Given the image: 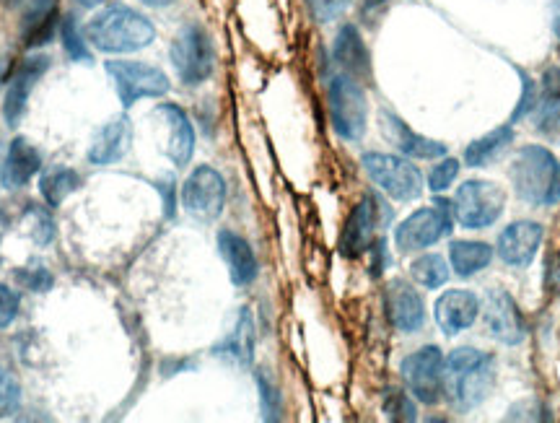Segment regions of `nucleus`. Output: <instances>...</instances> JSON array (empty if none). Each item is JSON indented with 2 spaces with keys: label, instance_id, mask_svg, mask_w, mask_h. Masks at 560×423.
Wrapping results in <instances>:
<instances>
[{
  "label": "nucleus",
  "instance_id": "f257e3e1",
  "mask_svg": "<svg viewBox=\"0 0 560 423\" xmlns=\"http://www.w3.org/2000/svg\"><path fill=\"white\" fill-rule=\"evenodd\" d=\"M496 382L493 356L478 348L462 346L444 359V377H441V395L457 408L472 411L485 403Z\"/></svg>",
  "mask_w": 560,
  "mask_h": 423
},
{
  "label": "nucleus",
  "instance_id": "f03ea898",
  "mask_svg": "<svg viewBox=\"0 0 560 423\" xmlns=\"http://www.w3.org/2000/svg\"><path fill=\"white\" fill-rule=\"evenodd\" d=\"M86 39L99 52L125 55V52H138L151 45L156 39V26L135 8L125 3H112L86 24Z\"/></svg>",
  "mask_w": 560,
  "mask_h": 423
},
{
  "label": "nucleus",
  "instance_id": "7ed1b4c3",
  "mask_svg": "<svg viewBox=\"0 0 560 423\" xmlns=\"http://www.w3.org/2000/svg\"><path fill=\"white\" fill-rule=\"evenodd\" d=\"M511 185L532 206L560 203V161L545 146H524L511 161Z\"/></svg>",
  "mask_w": 560,
  "mask_h": 423
},
{
  "label": "nucleus",
  "instance_id": "20e7f679",
  "mask_svg": "<svg viewBox=\"0 0 560 423\" xmlns=\"http://www.w3.org/2000/svg\"><path fill=\"white\" fill-rule=\"evenodd\" d=\"M174 71L185 86H203L216 68V52L210 34L200 24H187L177 32L169 50Z\"/></svg>",
  "mask_w": 560,
  "mask_h": 423
},
{
  "label": "nucleus",
  "instance_id": "39448f33",
  "mask_svg": "<svg viewBox=\"0 0 560 423\" xmlns=\"http://www.w3.org/2000/svg\"><path fill=\"white\" fill-rule=\"evenodd\" d=\"M330 97V120L335 133L343 141H361L366 133V120H369V104H366V91L356 78L335 76L327 89Z\"/></svg>",
  "mask_w": 560,
  "mask_h": 423
},
{
  "label": "nucleus",
  "instance_id": "423d86ee",
  "mask_svg": "<svg viewBox=\"0 0 560 423\" xmlns=\"http://www.w3.org/2000/svg\"><path fill=\"white\" fill-rule=\"evenodd\" d=\"M361 164L371 177V182L379 190H384L392 200L410 203V200H418L420 193H423V174L408 159L371 151V154H363Z\"/></svg>",
  "mask_w": 560,
  "mask_h": 423
},
{
  "label": "nucleus",
  "instance_id": "0eeeda50",
  "mask_svg": "<svg viewBox=\"0 0 560 423\" xmlns=\"http://www.w3.org/2000/svg\"><path fill=\"white\" fill-rule=\"evenodd\" d=\"M506 206L503 187L490 180H470L459 185L452 200V213L465 229H488L501 218Z\"/></svg>",
  "mask_w": 560,
  "mask_h": 423
},
{
  "label": "nucleus",
  "instance_id": "6e6552de",
  "mask_svg": "<svg viewBox=\"0 0 560 423\" xmlns=\"http://www.w3.org/2000/svg\"><path fill=\"white\" fill-rule=\"evenodd\" d=\"M107 73L115 81L122 107L130 109L140 99H161L169 94V78L161 68L138 60H107Z\"/></svg>",
  "mask_w": 560,
  "mask_h": 423
},
{
  "label": "nucleus",
  "instance_id": "1a4fd4ad",
  "mask_svg": "<svg viewBox=\"0 0 560 423\" xmlns=\"http://www.w3.org/2000/svg\"><path fill=\"white\" fill-rule=\"evenodd\" d=\"M452 231V216H449V203L436 200L431 208H420L410 213L395 231V247L400 252L426 250L439 239H444Z\"/></svg>",
  "mask_w": 560,
  "mask_h": 423
},
{
  "label": "nucleus",
  "instance_id": "9d476101",
  "mask_svg": "<svg viewBox=\"0 0 560 423\" xmlns=\"http://www.w3.org/2000/svg\"><path fill=\"white\" fill-rule=\"evenodd\" d=\"M182 206L198 221H216L226 206V180L221 172L208 164L192 169L182 185Z\"/></svg>",
  "mask_w": 560,
  "mask_h": 423
},
{
  "label": "nucleus",
  "instance_id": "9b49d317",
  "mask_svg": "<svg viewBox=\"0 0 560 423\" xmlns=\"http://www.w3.org/2000/svg\"><path fill=\"white\" fill-rule=\"evenodd\" d=\"M400 374L408 385L410 395L420 403L433 405L441 398V377H444V353L439 346H423L405 356Z\"/></svg>",
  "mask_w": 560,
  "mask_h": 423
},
{
  "label": "nucleus",
  "instance_id": "f8f14e48",
  "mask_svg": "<svg viewBox=\"0 0 560 423\" xmlns=\"http://www.w3.org/2000/svg\"><path fill=\"white\" fill-rule=\"evenodd\" d=\"M483 322L490 338L501 340L506 346H519L527 338V325L516 307L514 296L503 289H490L480 302Z\"/></svg>",
  "mask_w": 560,
  "mask_h": 423
},
{
  "label": "nucleus",
  "instance_id": "ddd939ff",
  "mask_svg": "<svg viewBox=\"0 0 560 423\" xmlns=\"http://www.w3.org/2000/svg\"><path fill=\"white\" fill-rule=\"evenodd\" d=\"M47 68H50V58L47 55H32L26 58L24 63L16 68V73L8 81L6 99H3V117H6L8 125H19V120L24 117L26 104L32 97L34 86L39 84V78L45 76Z\"/></svg>",
  "mask_w": 560,
  "mask_h": 423
},
{
  "label": "nucleus",
  "instance_id": "4468645a",
  "mask_svg": "<svg viewBox=\"0 0 560 423\" xmlns=\"http://www.w3.org/2000/svg\"><path fill=\"white\" fill-rule=\"evenodd\" d=\"M379 211H382V203H379L374 195H366V198L350 211L348 221H345L343 226V234H340V255L358 257L366 250H371L374 231L376 226H379Z\"/></svg>",
  "mask_w": 560,
  "mask_h": 423
},
{
  "label": "nucleus",
  "instance_id": "2eb2a0df",
  "mask_svg": "<svg viewBox=\"0 0 560 423\" xmlns=\"http://www.w3.org/2000/svg\"><path fill=\"white\" fill-rule=\"evenodd\" d=\"M545 229L537 221H514L498 237V255L511 268H527L537 257Z\"/></svg>",
  "mask_w": 560,
  "mask_h": 423
},
{
  "label": "nucleus",
  "instance_id": "dca6fc26",
  "mask_svg": "<svg viewBox=\"0 0 560 423\" xmlns=\"http://www.w3.org/2000/svg\"><path fill=\"white\" fill-rule=\"evenodd\" d=\"M384 307L392 327L400 333H418L426 325V304L418 291L405 281H392L384 291Z\"/></svg>",
  "mask_w": 560,
  "mask_h": 423
},
{
  "label": "nucleus",
  "instance_id": "f3484780",
  "mask_svg": "<svg viewBox=\"0 0 560 423\" xmlns=\"http://www.w3.org/2000/svg\"><path fill=\"white\" fill-rule=\"evenodd\" d=\"M156 115L161 117L166 128V146L164 154L174 161V167H187L195 154V128L190 117L179 104H159Z\"/></svg>",
  "mask_w": 560,
  "mask_h": 423
},
{
  "label": "nucleus",
  "instance_id": "a211bd4d",
  "mask_svg": "<svg viewBox=\"0 0 560 423\" xmlns=\"http://www.w3.org/2000/svg\"><path fill=\"white\" fill-rule=\"evenodd\" d=\"M213 356L239 369H249L255 361V317L247 307L239 309L234 325L216 346H213Z\"/></svg>",
  "mask_w": 560,
  "mask_h": 423
},
{
  "label": "nucleus",
  "instance_id": "6ab92c4d",
  "mask_svg": "<svg viewBox=\"0 0 560 423\" xmlns=\"http://www.w3.org/2000/svg\"><path fill=\"white\" fill-rule=\"evenodd\" d=\"M433 315H436V322L444 330V335L454 338V335L465 333L467 327L475 325L480 315V299L472 291H444L436 307H433Z\"/></svg>",
  "mask_w": 560,
  "mask_h": 423
},
{
  "label": "nucleus",
  "instance_id": "aec40b11",
  "mask_svg": "<svg viewBox=\"0 0 560 423\" xmlns=\"http://www.w3.org/2000/svg\"><path fill=\"white\" fill-rule=\"evenodd\" d=\"M130 141H133V125H130V120L128 117H115V120H109L107 125L96 130L86 159L94 167H109V164H115V161H120L122 156L128 154Z\"/></svg>",
  "mask_w": 560,
  "mask_h": 423
},
{
  "label": "nucleus",
  "instance_id": "412c9836",
  "mask_svg": "<svg viewBox=\"0 0 560 423\" xmlns=\"http://www.w3.org/2000/svg\"><path fill=\"white\" fill-rule=\"evenodd\" d=\"M42 172V154L32 141H26L24 135H16L6 151V161H3V172L0 180L8 190H19Z\"/></svg>",
  "mask_w": 560,
  "mask_h": 423
},
{
  "label": "nucleus",
  "instance_id": "4be33fe9",
  "mask_svg": "<svg viewBox=\"0 0 560 423\" xmlns=\"http://www.w3.org/2000/svg\"><path fill=\"white\" fill-rule=\"evenodd\" d=\"M218 252H221L223 263L229 268V276L234 286H249L260 273L257 265L255 250L249 247L247 239L242 234H236L231 229L218 231Z\"/></svg>",
  "mask_w": 560,
  "mask_h": 423
},
{
  "label": "nucleus",
  "instance_id": "5701e85b",
  "mask_svg": "<svg viewBox=\"0 0 560 423\" xmlns=\"http://www.w3.org/2000/svg\"><path fill=\"white\" fill-rule=\"evenodd\" d=\"M332 55H335V63L343 68L345 76L356 78V81H369L371 78L369 47L363 42L356 24L340 26L338 37H335V47H332Z\"/></svg>",
  "mask_w": 560,
  "mask_h": 423
},
{
  "label": "nucleus",
  "instance_id": "b1692460",
  "mask_svg": "<svg viewBox=\"0 0 560 423\" xmlns=\"http://www.w3.org/2000/svg\"><path fill=\"white\" fill-rule=\"evenodd\" d=\"M60 11L55 0H32L21 19V39L26 47H42L60 32Z\"/></svg>",
  "mask_w": 560,
  "mask_h": 423
},
{
  "label": "nucleus",
  "instance_id": "393cba45",
  "mask_svg": "<svg viewBox=\"0 0 560 423\" xmlns=\"http://www.w3.org/2000/svg\"><path fill=\"white\" fill-rule=\"evenodd\" d=\"M384 135L389 138V143L402 151L410 159H439L446 156V146L439 141H431L426 135H418L415 130H410L400 117L384 112Z\"/></svg>",
  "mask_w": 560,
  "mask_h": 423
},
{
  "label": "nucleus",
  "instance_id": "a878e982",
  "mask_svg": "<svg viewBox=\"0 0 560 423\" xmlns=\"http://www.w3.org/2000/svg\"><path fill=\"white\" fill-rule=\"evenodd\" d=\"M78 187H81V174L73 167H65V164L47 169V172L39 177V193H42V198H45V203L52 211L63 206L65 198H70V195L76 193Z\"/></svg>",
  "mask_w": 560,
  "mask_h": 423
},
{
  "label": "nucleus",
  "instance_id": "bb28decb",
  "mask_svg": "<svg viewBox=\"0 0 560 423\" xmlns=\"http://www.w3.org/2000/svg\"><path fill=\"white\" fill-rule=\"evenodd\" d=\"M449 260H452V268L459 278H470L488 268L490 260H493V250L485 242H467V239H462V242H452Z\"/></svg>",
  "mask_w": 560,
  "mask_h": 423
},
{
  "label": "nucleus",
  "instance_id": "cd10ccee",
  "mask_svg": "<svg viewBox=\"0 0 560 423\" xmlns=\"http://www.w3.org/2000/svg\"><path fill=\"white\" fill-rule=\"evenodd\" d=\"M514 141V128L511 125H501V128L490 130L488 135L478 138L475 143H470L465 151V164L467 167H485L490 159H496L503 148Z\"/></svg>",
  "mask_w": 560,
  "mask_h": 423
},
{
  "label": "nucleus",
  "instance_id": "c85d7f7f",
  "mask_svg": "<svg viewBox=\"0 0 560 423\" xmlns=\"http://www.w3.org/2000/svg\"><path fill=\"white\" fill-rule=\"evenodd\" d=\"M410 276L423 286V289H439L449 281V265L441 255H420L410 265Z\"/></svg>",
  "mask_w": 560,
  "mask_h": 423
},
{
  "label": "nucleus",
  "instance_id": "c756f323",
  "mask_svg": "<svg viewBox=\"0 0 560 423\" xmlns=\"http://www.w3.org/2000/svg\"><path fill=\"white\" fill-rule=\"evenodd\" d=\"M60 45H63L65 55H68L73 63H91V50H89V39L81 32V26L73 16H65L60 21Z\"/></svg>",
  "mask_w": 560,
  "mask_h": 423
},
{
  "label": "nucleus",
  "instance_id": "7c9ffc66",
  "mask_svg": "<svg viewBox=\"0 0 560 423\" xmlns=\"http://www.w3.org/2000/svg\"><path fill=\"white\" fill-rule=\"evenodd\" d=\"M257 390H260L262 421H280L283 418V395L265 369L257 372Z\"/></svg>",
  "mask_w": 560,
  "mask_h": 423
},
{
  "label": "nucleus",
  "instance_id": "2f4dec72",
  "mask_svg": "<svg viewBox=\"0 0 560 423\" xmlns=\"http://www.w3.org/2000/svg\"><path fill=\"white\" fill-rule=\"evenodd\" d=\"M13 281L19 283L21 289L32 291V294H47L55 286V276L52 270L42 263L24 265V268L13 270Z\"/></svg>",
  "mask_w": 560,
  "mask_h": 423
},
{
  "label": "nucleus",
  "instance_id": "473e14b6",
  "mask_svg": "<svg viewBox=\"0 0 560 423\" xmlns=\"http://www.w3.org/2000/svg\"><path fill=\"white\" fill-rule=\"evenodd\" d=\"M52 208L50 206H37V203H29L24 211V216L29 218L32 224V239L39 244V247H47L55 239V218H52Z\"/></svg>",
  "mask_w": 560,
  "mask_h": 423
},
{
  "label": "nucleus",
  "instance_id": "72a5a7b5",
  "mask_svg": "<svg viewBox=\"0 0 560 423\" xmlns=\"http://www.w3.org/2000/svg\"><path fill=\"white\" fill-rule=\"evenodd\" d=\"M382 411L389 421H415V403L408 398V392L402 390H387L382 400Z\"/></svg>",
  "mask_w": 560,
  "mask_h": 423
},
{
  "label": "nucleus",
  "instance_id": "f704fd0d",
  "mask_svg": "<svg viewBox=\"0 0 560 423\" xmlns=\"http://www.w3.org/2000/svg\"><path fill=\"white\" fill-rule=\"evenodd\" d=\"M21 387L11 372L0 366V418H8L19 411Z\"/></svg>",
  "mask_w": 560,
  "mask_h": 423
},
{
  "label": "nucleus",
  "instance_id": "c9c22d12",
  "mask_svg": "<svg viewBox=\"0 0 560 423\" xmlns=\"http://www.w3.org/2000/svg\"><path fill=\"white\" fill-rule=\"evenodd\" d=\"M457 174H459V161L444 159L441 164H436V167L431 169V174H428V187H431L433 193H444V190H449V187L454 185Z\"/></svg>",
  "mask_w": 560,
  "mask_h": 423
},
{
  "label": "nucleus",
  "instance_id": "e433bc0d",
  "mask_svg": "<svg viewBox=\"0 0 560 423\" xmlns=\"http://www.w3.org/2000/svg\"><path fill=\"white\" fill-rule=\"evenodd\" d=\"M537 125L540 133H558L560 130V99H542L540 109H537Z\"/></svg>",
  "mask_w": 560,
  "mask_h": 423
},
{
  "label": "nucleus",
  "instance_id": "4c0bfd02",
  "mask_svg": "<svg viewBox=\"0 0 560 423\" xmlns=\"http://www.w3.org/2000/svg\"><path fill=\"white\" fill-rule=\"evenodd\" d=\"M548 408L540 400H524V403L514 405L506 416V421H550Z\"/></svg>",
  "mask_w": 560,
  "mask_h": 423
},
{
  "label": "nucleus",
  "instance_id": "58836bf2",
  "mask_svg": "<svg viewBox=\"0 0 560 423\" xmlns=\"http://www.w3.org/2000/svg\"><path fill=\"white\" fill-rule=\"evenodd\" d=\"M306 3L312 8L314 19L319 24H327V21H335L338 16H343L350 0H306Z\"/></svg>",
  "mask_w": 560,
  "mask_h": 423
},
{
  "label": "nucleus",
  "instance_id": "ea45409f",
  "mask_svg": "<svg viewBox=\"0 0 560 423\" xmlns=\"http://www.w3.org/2000/svg\"><path fill=\"white\" fill-rule=\"evenodd\" d=\"M21 299L13 289H8L6 283H0V330L11 325L19 317Z\"/></svg>",
  "mask_w": 560,
  "mask_h": 423
},
{
  "label": "nucleus",
  "instance_id": "a19ab883",
  "mask_svg": "<svg viewBox=\"0 0 560 423\" xmlns=\"http://www.w3.org/2000/svg\"><path fill=\"white\" fill-rule=\"evenodd\" d=\"M519 76H522V99H519V104H516L514 115H511V122L522 120V117H527L532 109H535L537 104V91H535V81L527 76L524 71H519Z\"/></svg>",
  "mask_w": 560,
  "mask_h": 423
},
{
  "label": "nucleus",
  "instance_id": "79ce46f5",
  "mask_svg": "<svg viewBox=\"0 0 560 423\" xmlns=\"http://www.w3.org/2000/svg\"><path fill=\"white\" fill-rule=\"evenodd\" d=\"M156 190H159L161 198H164V216L174 218V213H177V185H174L172 177H161V180L156 182Z\"/></svg>",
  "mask_w": 560,
  "mask_h": 423
},
{
  "label": "nucleus",
  "instance_id": "37998d69",
  "mask_svg": "<svg viewBox=\"0 0 560 423\" xmlns=\"http://www.w3.org/2000/svg\"><path fill=\"white\" fill-rule=\"evenodd\" d=\"M371 255H374V260H371V276H382L384 268L389 265V255H387V244L379 239L376 244H371Z\"/></svg>",
  "mask_w": 560,
  "mask_h": 423
},
{
  "label": "nucleus",
  "instance_id": "c03bdc74",
  "mask_svg": "<svg viewBox=\"0 0 560 423\" xmlns=\"http://www.w3.org/2000/svg\"><path fill=\"white\" fill-rule=\"evenodd\" d=\"M542 94L545 99H560V68H548L542 76Z\"/></svg>",
  "mask_w": 560,
  "mask_h": 423
},
{
  "label": "nucleus",
  "instance_id": "a18cd8bd",
  "mask_svg": "<svg viewBox=\"0 0 560 423\" xmlns=\"http://www.w3.org/2000/svg\"><path fill=\"white\" fill-rule=\"evenodd\" d=\"M545 283H548V289L558 291L560 289V257L558 255H550L548 257V270H545Z\"/></svg>",
  "mask_w": 560,
  "mask_h": 423
},
{
  "label": "nucleus",
  "instance_id": "49530a36",
  "mask_svg": "<svg viewBox=\"0 0 560 423\" xmlns=\"http://www.w3.org/2000/svg\"><path fill=\"white\" fill-rule=\"evenodd\" d=\"M389 3H392V0H363L361 16L366 21H374L376 16H382V11L389 6Z\"/></svg>",
  "mask_w": 560,
  "mask_h": 423
},
{
  "label": "nucleus",
  "instance_id": "de8ad7c7",
  "mask_svg": "<svg viewBox=\"0 0 560 423\" xmlns=\"http://www.w3.org/2000/svg\"><path fill=\"white\" fill-rule=\"evenodd\" d=\"M550 16H553V32L560 42V0H550Z\"/></svg>",
  "mask_w": 560,
  "mask_h": 423
},
{
  "label": "nucleus",
  "instance_id": "09e8293b",
  "mask_svg": "<svg viewBox=\"0 0 560 423\" xmlns=\"http://www.w3.org/2000/svg\"><path fill=\"white\" fill-rule=\"evenodd\" d=\"M143 6H151V8H169V6H174L177 0H140Z\"/></svg>",
  "mask_w": 560,
  "mask_h": 423
},
{
  "label": "nucleus",
  "instance_id": "8fccbe9b",
  "mask_svg": "<svg viewBox=\"0 0 560 423\" xmlns=\"http://www.w3.org/2000/svg\"><path fill=\"white\" fill-rule=\"evenodd\" d=\"M76 3L83 8H96L102 6V3H107V0H76Z\"/></svg>",
  "mask_w": 560,
  "mask_h": 423
},
{
  "label": "nucleus",
  "instance_id": "3c124183",
  "mask_svg": "<svg viewBox=\"0 0 560 423\" xmlns=\"http://www.w3.org/2000/svg\"><path fill=\"white\" fill-rule=\"evenodd\" d=\"M3 231H6V226H3V216H0V239H3Z\"/></svg>",
  "mask_w": 560,
  "mask_h": 423
}]
</instances>
